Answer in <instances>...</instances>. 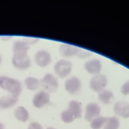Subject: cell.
Returning <instances> with one entry per match:
<instances>
[{"mask_svg": "<svg viewBox=\"0 0 129 129\" xmlns=\"http://www.w3.org/2000/svg\"><path fill=\"white\" fill-rule=\"evenodd\" d=\"M0 88L16 97L20 95L22 89L21 83L19 80L5 76H0Z\"/></svg>", "mask_w": 129, "mask_h": 129, "instance_id": "6da1fadb", "label": "cell"}, {"mask_svg": "<svg viewBox=\"0 0 129 129\" xmlns=\"http://www.w3.org/2000/svg\"><path fill=\"white\" fill-rule=\"evenodd\" d=\"M72 64L71 61L65 59H61L57 61L54 66L55 74L60 78L67 77L71 73Z\"/></svg>", "mask_w": 129, "mask_h": 129, "instance_id": "7a4b0ae2", "label": "cell"}, {"mask_svg": "<svg viewBox=\"0 0 129 129\" xmlns=\"http://www.w3.org/2000/svg\"><path fill=\"white\" fill-rule=\"evenodd\" d=\"M12 62L15 68L20 70H26L31 64V59L28 54H13Z\"/></svg>", "mask_w": 129, "mask_h": 129, "instance_id": "3957f363", "label": "cell"}, {"mask_svg": "<svg viewBox=\"0 0 129 129\" xmlns=\"http://www.w3.org/2000/svg\"><path fill=\"white\" fill-rule=\"evenodd\" d=\"M40 85L47 92H54L58 87V82L56 78L51 74H46L40 82Z\"/></svg>", "mask_w": 129, "mask_h": 129, "instance_id": "277c9868", "label": "cell"}, {"mask_svg": "<svg viewBox=\"0 0 129 129\" xmlns=\"http://www.w3.org/2000/svg\"><path fill=\"white\" fill-rule=\"evenodd\" d=\"M107 84V79L105 76L98 74L94 76L90 81V86L92 90L100 93L104 90Z\"/></svg>", "mask_w": 129, "mask_h": 129, "instance_id": "5b68a950", "label": "cell"}, {"mask_svg": "<svg viewBox=\"0 0 129 129\" xmlns=\"http://www.w3.org/2000/svg\"><path fill=\"white\" fill-rule=\"evenodd\" d=\"M50 98V97L48 92L41 90L36 93L33 96V104L36 108H40L49 103Z\"/></svg>", "mask_w": 129, "mask_h": 129, "instance_id": "8992f818", "label": "cell"}, {"mask_svg": "<svg viewBox=\"0 0 129 129\" xmlns=\"http://www.w3.org/2000/svg\"><path fill=\"white\" fill-rule=\"evenodd\" d=\"M34 59L35 63L40 67H45L51 61L50 54L45 50L38 51L35 55Z\"/></svg>", "mask_w": 129, "mask_h": 129, "instance_id": "52a82bcc", "label": "cell"}, {"mask_svg": "<svg viewBox=\"0 0 129 129\" xmlns=\"http://www.w3.org/2000/svg\"><path fill=\"white\" fill-rule=\"evenodd\" d=\"M100 112V107L97 103L94 102L90 103L86 107L85 118L87 121H91L94 118L99 117Z\"/></svg>", "mask_w": 129, "mask_h": 129, "instance_id": "ba28073f", "label": "cell"}, {"mask_svg": "<svg viewBox=\"0 0 129 129\" xmlns=\"http://www.w3.org/2000/svg\"><path fill=\"white\" fill-rule=\"evenodd\" d=\"M81 87V83L79 78L73 77L67 79L64 83V88L66 91L71 94L78 93Z\"/></svg>", "mask_w": 129, "mask_h": 129, "instance_id": "9c48e42d", "label": "cell"}, {"mask_svg": "<svg viewBox=\"0 0 129 129\" xmlns=\"http://www.w3.org/2000/svg\"><path fill=\"white\" fill-rule=\"evenodd\" d=\"M115 114L123 118L129 117V103L125 101H119L116 102L113 107Z\"/></svg>", "mask_w": 129, "mask_h": 129, "instance_id": "30bf717a", "label": "cell"}, {"mask_svg": "<svg viewBox=\"0 0 129 129\" xmlns=\"http://www.w3.org/2000/svg\"><path fill=\"white\" fill-rule=\"evenodd\" d=\"M84 67L89 74L95 76L100 74L102 69V64L99 59H92L86 61Z\"/></svg>", "mask_w": 129, "mask_h": 129, "instance_id": "8fae6325", "label": "cell"}, {"mask_svg": "<svg viewBox=\"0 0 129 129\" xmlns=\"http://www.w3.org/2000/svg\"><path fill=\"white\" fill-rule=\"evenodd\" d=\"M78 47L67 43H62L60 45L59 51L61 56L67 58L76 56Z\"/></svg>", "mask_w": 129, "mask_h": 129, "instance_id": "7c38bea8", "label": "cell"}, {"mask_svg": "<svg viewBox=\"0 0 129 129\" xmlns=\"http://www.w3.org/2000/svg\"><path fill=\"white\" fill-rule=\"evenodd\" d=\"M18 101V97L11 95L0 97V109H8L15 106Z\"/></svg>", "mask_w": 129, "mask_h": 129, "instance_id": "4fadbf2b", "label": "cell"}, {"mask_svg": "<svg viewBox=\"0 0 129 129\" xmlns=\"http://www.w3.org/2000/svg\"><path fill=\"white\" fill-rule=\"evenodd\" d=\"M68 110L75 118H79L82 116V105L81 104L77 101H71L68 105Z\"/></svg>", "mask_w": 129, "mask_h": 129, "instance_id": "5bb4252c", "label": "cell"}, {"mask_svg": "<svg viewBox=\"0 0 129 129\" xmlns=\"http://www.w3.org/2000/svg\"><path fill=\"white\" fill-rule=\"evenodd\" d=\"M29 48V45L23 40H17L14 42L13 45V54H26Z\"/></svg>", "mask_w": 129, "mask_h": 129, "instance_id": "9a60e30c", "label": "cell"}, {"mask_svg": "<svg viewBox=\"0 0 129 129\" xmlns=\"http://www.w3.org/2000/svg\"><path fill=\"white\" fill-rule=\"evenodd\" d=\"M14 114L16 119L22 122H25L29 118L28 111L23 106L17 107L15 110Z\"/></svg>", "mask_w": 129, "mask_h": 129, "instance_id": "2e32d148", "label": "cell"}, {"mask_svg": "<svg viewBox=\"0 0 129 129\" xmlns=\"http://www.w3.org/2000/svg\"><path fill=\"white\" fill-rule=\"evenodd\" d=\"M27 89L30 91H35L38 89L40 85V81L36 78L28 77L24 81Z\"/></svg>", "mask_w": 129, "mask_h": 129, "instance_id": "e0dca14e", "label": "cell"}, {"mask_svg": "<svg viewBox=\"0 0 129 129\" xmlns=\"http://www.w3.org/2000/svg\"><path fill=\"white\" fill-rule=\"evenodd\" d=\"M113 97V94L111 91L105 89L100 92L98 95V99L102 103L105 104H109L111 102Z\"/></svg>", "mask_w": 129, "mask_h": 129, "instance_id": "ac0fdd59", "label": "cell"}, {"mask_svg": "<svg viewBox=\"0 0 129 129\" xmlns=\"http://www.w3.org/2000/svg\"><path fill=\"white\" fill-rule=\"evenodd\" d=\"M108 117H97L91 120L90 126L93 129H100L107 122Z\"/></svg>", "mask_w": 129, "mask_h": 129, "instance_id": "d6986e66", "label": "cell"}, {"mask_svg": "<svg viewBox=\"0 0 129 129\" xmlns=\"http://www.w3.org/2000/svg\"><path fill=\"white\" fill-rule=\"evenodd\" d=\"M119 126V120L116 116L108 118L103 129H118Z\"/></svg>", "mask_w": 129, "mask_h": 129, "instance_id": "ffe728a7", "label": "cell"}, {"mask_svg": "<svg viewBox=\"0 0 129 129\" xmlns=\"http://www.w3.org/2000/svg\"><path fill=\"white\" fill-rule=\"evenodd\" d=\"M60 117L61 120L66 123H71L75 119L68 109L64 110L61 113Z\"/></svg>", "mask_w": 129, "mask_h": 129, "instance_id": "44dd1931", "label": "cell"}, {"mask_svg": "<svg viewBox=\"0 0 129 129\" xmlns=\"http://www.w3.org/2000/svg\"><path fill=\"white\" fill-rule=\"evenodd\" d=\"M92 52L89 50H85L78 47L76 56L81 58H86L90 57L92 55Z\"/></svg>", "mask_w": 129, "mask_h": 129, "instance_id": "7402d4cb", "label": "cell"}, {"mask_svg": "<svg viewBox=\"0 0 129 129\" xmlns=\"http://www.w3.org/2000/svg\"><path fill=\"white\" fill-rule=\"evenodd\" d=\"M121 92L124 95L129 94V81L122 85L121 88Z\"/></svg>", "mask_w": 129, "mask_h": 129, "instance_id": "603a6c76", "label": "cell"}, {"mask_svg": "<svg viewBox=\"0 0 129 129\" xmlns=\"http://www.w3.org/2000/svg\"><path fill=\"white\" fill-rule=\"evenodd\" d=\"M28 129H43L42 125L37 122H31L28 126Z\"/></svg>", "mask_w": 129, "mask_h": 129, "instance_id": "cb8c5ba5", "label": "cell"}, {"mask_svg": "<svg viewBox=\"0 0 129 129\" xmlns=\"http://www.w3.org/2000/svg\"><path fill=\"white\" fill-rule=\"evenodd\" d=\"M23 41L26 42L29 45L35 43L38 41V39L35 38H30V37H26L23 38Z\"/></svg>", "mask_w": 129, "mask_h": 129, "instance_id": "d4e9b609", "label": "cell"}, {"mask_svg": "<svg viewBox=\"0 0 129 129\" xmlns=\"http://www.w3.org/2000/svg\"><path fill=\"white\" fill-rule=\"evenodd\" d=\"M0 129H5L4 125L0 122Z\"/></svg>", "mask_w": 129, "mask_h": 129, "instance_id": "484cf974", "label": "cell"}, {"mask_svg": "<svg viewBox=\"0 0 129 129\" xmlns=\"http://www.w3.org/2000/svg\"><path fill=\"white\" fill-rule=\"evenodd\" d=\"M46 129H55V128H53V127H47Z\"/></svg>", "mask_w": 129, "mask_h": 129, "instance_id": "4316f807", "label": "cell"}, {"mask_svg": "<svg viewBox=\"0 0 129 129\" xmlns=\"http://www.w3.org/2000/svg\"><path fill=\"white\" fill-rule=\"evenodd\" d=\"M2 57H1V56L0 55V64H1V62H2Z\"/></svg>", "mask_w": 129, "mask_h": 129, "instance_id": "83f0119b", "label": "cell"}]
</instances>
